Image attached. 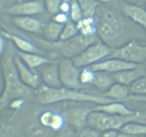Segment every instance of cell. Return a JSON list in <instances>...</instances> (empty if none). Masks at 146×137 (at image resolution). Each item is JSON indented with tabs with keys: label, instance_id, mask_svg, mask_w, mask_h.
Returning a JSON list of instances; mask_svg holds the SVG:
<instances>
[{
	"label": "cell",
	"instance_id": "obj_27",
	"mask_svg": "<svg viewBox=\"0 0 146 137\" xmlns=\"http://www.w3.org/2000/svg\"><path fill=\"white\" fill-rule=\"evenodd\" d=\"M79 34L77 29L76 24L71 19L64 24V28L60 36V40H68L74 38Z\"/></svg>",
	"mask_w": 146,
	"mask_h": 137
},
{
	"label": "cell",
	"instance_id": "obj_20",
	"mask_svg": "<svg viewBox=\"0 0 146 137\" xmlns=\"http://www.w3.org/2000/svg\"><path fill=\"white\" fill-rule=\"evenodd\" d=\"M94 111H102L110 114H116L122 116H131L136 114L137 111H134L128 108L122 101H114L109 104H101L93 108Z\"/></svg>",
	"mask_w": 146,
	"mask_h": 137
},
{
	"label": "cell",
	"instance_id": "obj_21",
	"mask_svg": "<svg viewBox=\"0 0 146 137\" xmlns=\"http://www.w3.org/2000/svg\"><path fill=\"white\" fill-rule=\"evenodd\" d=\"M115 82L112 75L109 73L104 71H95V75L91 83V86L96 88L100 91H102L103 93L106 91Z\"/></svg>",
	"mask_w": 146,
	"mask_h": 137
},
{
	"label": "cell",
	"instance_id": "obj_33",
	"mask_svg": "<svg viewBox=\"0 0 146 137\" xmlns=\"http://www.w3.org/2000/svg\"><path fill=\"white\" fill-rule=\"evenodd\" d=\"M2 7H3V3L0 4V13L2 11ZM4 37L2 34V30L0 28V66H1V60L2 58V56L4 54V51L6 49V44H5V40H4Z\"/></svg>",
	"mask_w": 146,
	"mask_h": 137
},
{
	"label": "cell",
	"instance_id": "obj_26",
	"mask_svg": "<svg viewBox=\"0 0 146 137\" xmlns=\"http://www.w3.org/2000/svg\"><path fill=\"white\" fill-rule=\"evenodd\" d=\"M130 94L135 96H146V76L135 80L129 86Z\"/></svg>",
	"mask_w": 146,
	"mask_h": 137
},
{
	"label": "cell",
	"instance_id": "obj_8",
	"mask_svg": "<svg viewBox=\"0 0 146 137\" xmlns=\"http://www.w3.org/2000/svg\"><path fill=\"white\" fill-rule=\"evenodd\" d=\"M58 72L63 87L74 90L88 88L80 81V68L74 65L71 59L63 58L59 60Z\"/></svg>",
	"mask_w": 146,
	"mask_h": 137
},
{
	"label": "cell",
	"instance_id": "obj_39",
	"mask_svg": "<svg viewBox=\"0 0 146 137\" xmlns=\"http://www.w3.org/2000/svg\"><path fill=\"white\" fill-rule=\"evenodd\" d=\"M144 137H146V135H145V136H144Z\"/></svg>",
	"mask_w": 146,
	"mask_h": 137
},
{
	"label": "cell",
	"instance_id": "obj_16",
	"mask_svg": "<svg viewBox=\"0 0 146 137\" xmlns=\"http://www.w3.org/2000/svg\"><path fill=\"white\" fill-rule=\"evenodd\" d=\"M122 12L133 22L142 27L146 34V9L136 4L125 3L122 6Z\"/></svg>",
	"mask_w": 146,
	"mask_h": 137
},
{
	"label": "cell",
	"instance_id": "obj_14",
	"mask_svg": "<svg viewBox=\"0 0 146 137\" xmlns=\"http://www.w3.org/2000/svg\"><path fill=\"white\" fill-rule=\"evenodd\" d=\"M111 75L115 82L129 86L138 78L142 76H145L146 68L143 64H140L134 68L114 73Z\"/></svg>",
	"mask_w": 146,
	"mask_h": 137
},
{
	"label": "cell",
	"instance_id": "obj_25",
	"mask_svg": "<svg viewBox=\"0 0 146 137\" xmlns=\"http://www.w3.org/2000/svg\"><path fill=\"white\" fill-rule=\"evenodd\" d=\"M82 10L84 17L94 18L97 9L99 7L98 1L96 0H77Z\"/></svg>",
	"mask_w": 146,
	"mask_h": 137
},
{
	"label": "cell",
	"instance_id": "obj_38",
	"mask_svg": "<svg viewBox=\"0 0 146 137\" xmlns=\"http://www.w3.org/2000/svg\"><path fill=\"white\" fill-rule=\"evenodd\" d=\"M100 137H101V136H100ZM118 137H133V136H129V135H126V134H123V133H120L119 136H118Z\"/></svg>",
	"mask_w": 146,
	"mask_h": 137
},
{
	"label": "cell",
	"instance_id": "obj_37",
	"mask_svg": "<svg viewBox=\"0 0 146 137\" xmlns=\"http://www.w3.org/2000/svg\"><path fill=\"white\" fill-rule=\"evenodd\" d=\"M98 1H100L101 3H104V4H108L112 1V0H97Z\"/></svg>",
	"mask_w": 146,
	"mask_h": 137
},
{
	"label": "cell",
	"instance_id": "obj_35",
	"mask_svg": "<svg viewBox=\"0 0 146 137\" xmlns=\"http://www.w3.org/2000/svg\"><path fill=\"white\" fill-rule=\"evenodd\" d=\"M70 9H71V2L63 0L61 4H60L59 11L68 14V13L70 12Z\"/></svg>",
	"mask_w": 146,
	"mask_h": 137
},
{
	"label": "cell",
	"instance_id": "obj_1",
	"mask_svg": "<svg viewBox=\"0 0 146 137\" xmlns=\"http://www.w3.org/2000/svg\"><path fill=\"white\" fill-rule=\"evenodd\" d=\"M97 35L111 49L125 45L136 37L135 24L125 15L104 7H98L95 15Z\"/></svg>",
	"mask_w": 146,
	"mask_h": 137
},
{
	"label": "cell",
	"instance_id": "obj_11",
	"mask_svg": "<svg viewBox=\"0 0 146 137\" xmlns=\"http://www.w3.org/2000/svg\"><path fill=\"white\" fill-rule=\"evenodd\" d=\"M138 65L134 63L127 62L118 59H106L90 66V68L94 71H104L112 74L125 69H129Z\"/></svg>",
	"mask_w": 146,
	"mask_h": 137
},
{
	"label": "cell",
	"instance_id": "obj_4",
	"mask_svg": "<svg viewBox=\"0 0 146 137\" xmlns=\"http://www.w3.org/2000/svg\"><path fill=\"white\" fill-rule=\"evenodd\" d=\"M29 38L32 40L36 46H40V49L50 51L56 54H59L63 58L72 59L73 57L82 52L86 48L93 43L97 41V37H85L78 34L74 38L68 40H58L49 41L44 39L38 38L34 35L28 34Z\"/></svg>",
	"mask_w": 146,
	"mask_h": 137
},
{
	"label": "cell",
	"instance_id": "obj_7",
	"mask_svg": "<svg viewBox=\"0 0 146 137\" xmlns=\"http://www.w3.org/2000/svg\"><path fill=\"white\" fill-rule=\"evenodd\" d=\"M113 58L137 64H143L146 60V45L140 44L135 39L131 40L119 48L112 49V52L106 59Z\"/></svg>",
	"mask_w": 146,
	"mask_h": 137
},
{
	"label": "cell",
	"instance_id": "obj_18",
	"mask_svg": "<svg viewBox=\"0 0 146 137\" xmlns=\"http://www.w3.org/2000/svg\"><path fill=\"white\" fill-rule=\"evenodd\" d=\"M41 124L50 129L60 131L65 126L66 119L64 114L54 111H46L39 117Z\"/></svg>",
	"mask_w": 146,
	"mask_h": 137
},
{
	"label": "cell",
	"instance_id": "obj_10",
	"mask_svg": "<svg viewBox=\"0 0 146 137\" xmlns=\"http://www.w3.org/2000/svg\"><path fill=\"white\" fill-rule=\"evenodd\" d=\"M14 63L21 81L27 86L32 88H38L41 86V76L36 71L29 68L15 52L14 57Z\"/></svg>",
	"mask_w": 146,
	"mask_h": 137
},
{
	"label": "cell",
	"instance_id": "obj_12",
	"mask_svg": "<svg viewBox=\"0 0 146 137\" xmlns=\"http://www.w3.org/2000/svg\"><path fill=\"white\" fill-rule=\"evenodd\" d=\"M58 62L59 60H57L51 64H45L38 68L41 81L46 86L51 88L62 87L58 72Z\"/></svg>",
	"mask_w": 146,
	"mask_h": 137
},
{
	"label": "cell",
	"instance_id": "obj_6",
	"mask_svg": "<svg viewBox=\"0 0 146 137\" xmlns=\"http://www.w3.org/2000/svg\"><path fill=\"white\" fill-rule=\"evenodd\" d=\"M112 52V49L103 43L96 41L86 48L82 52L71 59L74 65L78 68L90 67L106 59Z\"/></svg>",
	"mask_w": 146,
	"mask_h": 137
},
{
	"label": "cell",
	"instance_id": "obj_3",
	"mask_svg": "<svg viewBox=\"0 0 146 137\" xmlns=\"http://www.w3.org/2000/svg\"><path fill=\"white\" fill-rule=\"evenodd\" d=\"M35 96L39 104L45 105L65 101L93 102L96 103L98 105L118 101L107 98L101 94H89L63 86L61 88H51L46 85H41L36 88Z\"/></svg>",
	"mask_w": 146,
	"mask_h": 137
},
{
	"label": "cell",
	"instance_id": "obj_13",
	"mask_svg": "<svg viewBox=\"0 0 146 137\" xmlns=\"http://www.w3.org/2000/svg\"><path fill=\"white\" fill-rule=\"evenodd\" d=\"M93 108H75L68 110L64 116L68 125L76 131L87 126V118Z\"/></svg>",
	"mask_w": 146,
	"mask_h": 137
},
{
	"label": "cell",
	"instance_id": "obj_9",
	"mask_svg": "<svg viewBox=\"0 0 146 137\" xmlns=\"http://www.w3.org/2000/svg\"><path fill=\"white\" fill-rule=\"evenodd\" d=\"M45 10V6L38 1H28L17 3L4 9L5 14L13 16H31L41 14Z\"/></svg>",
	"mask_w": 146,
	"mask_h": 137
},
{
	"label": "cell",
	"instance_id": "obj_32",
	"mask_svg": "<svg viewBox=\"0 0 146 137\" xmlns=\"http://www.w3.org/2000/svg\"><path fill=\"white\" fill-rule=\"evenodd\" d=\"M69 18H68V14L66 13L61 12V11H58L56 14L53 15V21L55 22L61 24H65L69 21Z\"/></svg>",
	"mask_w": 146,
	"mask_h": 137
},
{
	"label": "cell",
	"instance_id": "obj_36",
	"mask_svg": "<svg viewBox=\"0 0 146 137\" xmlns=\"http://www.w3.org/2000/svg\"><path fill=\"white\" fill-rule=\"evenodd\" d=\"M123 1H125L126 3H129V4H137L138 2H139L140 0H123Z\"/></svg>",
	"mask_w": 146,
	"mask_h": 137
},
{
	"label": "cell",
	"instance_id": "obj_17",
	"mask_svg": "<svg viewBox=\"0 0 146 137\" xmlns=\"http://www.w3.org/2000/svg\"><path fill=\"white\" fill-rule=\"evenodd\" d=\"M13 24L19 29L27 33H38L43 30L44 24L39 20L31 16H14L12 18Z\"/></svg>",
	"mask_w": 146,
	"mask_h": 137
},
{
	"label": "cell",
	"instance_id": "obj_28",
	"mask_svg": "<svg viewBox=\"0 0 146 137\" xmlns=\"http://www.w3.org/2000/svg\"><path fill=\"white\" fill-rule=\"evenodd\" d=\"M95 71L91 69L89 67L80 68V81L85 86L89 88L91 86V83L94 80Z\"/></svg>",
	"mask_w": 146,
	"mask_h": 137
},
{
	"label": "cell",
	"instance_id": "obj_30",
	"mask_svg": "<svg viewBox=\"0 0 146 137\" xmlns=\"http://www.w3.org/2000/svg\"><path fill=\"white\" fill-rule=\"evenodd\" d=\"M63 0H45L44 6L48 13L51 15H54L59 11L60 4Z\"/></svg>",
	"mask_w": 146,
	"mask_h": 137
},
{
	"label": "cell",
	"instance_id": "obj_15",
	"mask_svg": "<svg viewBox=\"0 0 146 137\" xmlns=\"http://www.w3.org/2000/svg\"><path fill=\"white\" fill-rule=\"evenodd\" d=\"M2 34L4 38L8 39L9 41H11L13 44L15 45L19 49V51H23V52L27 53H34V54H41L44 55V52H43V50L38 48L34 43L32 41H30L20 36L16 35V34H11L7 31L2 30Z\"/></svg>",
	"mask_w": 146,
	"mask_h": 137
},
{
	"label": "cell",
	"instance_id": "obj_34",
	"mask_svg": "<svg viewBox=\"0 0 146 137\" xmlns=\"http://www.w3.org/2000/svg\"><path fill=\"white\" fill-rule=\"evenodd\" d=\"M58 137H76V134L74 132V129L68 126L66 127L64 126L61 129Z\"/></svg>",
	"mask_w": 146,
	"mask_h": 137
},
{
	"label": "cell",
	"instance_id": "obj_2",
	"mask_svg": "<svg viewBox=\"0 0 146 137\" xmlns=\"http://www.w3.org/2000/svg\"><path fill=\"white\" fill-rule=\"evenodd\" d=\"M16 50L11 41H9L1 60L4 87L0 96V111L17 98L27 97L31 94V88L20 79L14 63Z\"/></svg>",
	"mask_w": 146,
	"mask_h": 137
},
{
	"label": "cell",
	"instance_id": "obj_29",
	"mask_svg": "<svg viewBox=\"0 0 146 137\" xmlns=\"http://www.w3.org/2000/svg\"><path fill=\"white\" fill-rule=\"evenodd\" d=\"M70 19L74 22L77 23L84 17L81 7L77 0L71 1V9H70Z\"/></svg>",
	"mask_w": 146,
	"mask_h": 137
},
{
	"label": "cell",
	"instance_id": "obj_22",
	"mask_svg": "<svg viewBox=\"0 0 146 137\" xmlns=\"http://www.w3.org/2000/svg\"><path fill=\"white\" fill-rule=\"evenodd\" d=\"M80 34L85 37H94L97 35V29L95 18L83 17L76 23Z\"/></svg>",
	"mask_w": 146,
	"mask_h": 137
},
{
	"label": "cell",
	"instance_id": "obj_5",
	"mask_svg": "<svg viewBox=\"0 0 146 137\" xmlns=\"http://www.w3.org/2000/svg\"><path fill=\"white\" fill-rule=\"evenodd\" d=\"M130 122L146 124V113L137 111L134 115L122 116L92 110L87 118V125L99 132L107 130L120 131L125 124Z\"/></svg>",
	"mask_w": 146,
	"mask_h": 137
},
{
	"label": "cell",
	"instance_id": "obj_24",
	"mask_svg": "<svg viewBox=\"0 0 146 137\" xmlns=\"http://www.w3.org/2000/svg\"><path fill=\"white\" fill-rule=\"evenodd\" d=\"M120 132L126 135L137 137L146 135V124L138 122H130L120 129Z\"/></svg>",
	"mask_w": 146,
	"mask_h": 137
},
{
	"label": "cell",
	"instance_id": "obj_31",
	"mask_svg": "<svg viewBox=\"0 0 146 137\" xmlns=\"http://www.w3.org/2000/svg\"><path fill=\"white\" fill-rule=\"evenodd\" d=\"M101 132L90 126H86L78 131L76 137H100Z\"/></svg>",
	"mask_w": 146,
	"mask_h": 137
},
{
	"label": "cell",
	"instance_id": "obj_23",
	"mask_svg": "<svg viewBox=\"0 0 146 137\" xmlns=\"http://www.w3.org/2000/svg\"><path fill=\"white\" fill-rule=\"evenodd\" d=\"M64 26V24H58L54 21L44 26L43 29V36L44 39L49 41L59 40Z\"/></svg>",
	"mask_w": 146,
	"mask_h": 137
},
{
	"label": "cell",
	"instance_id": "obj_19",
	"mask_svg": "<svg viewBox=\"0 0 146 137\" xmlns=\"http://www.w3.org/2000/svg\"><path fill=\"white\" fill-rule=\"evenodd\" d=\"M17 55L22 60L23 62L33 71H36L37 68H40L45 64H51L57 60L51 59L44 55L34 54V53H27L20 51H16Z\"/></svg>",
	"mask_w": 146,
	"mask_h": 137
}]
</instances>
